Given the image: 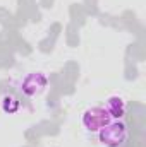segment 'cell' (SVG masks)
I'll return each instance as SVG.
<instances>
[{"label": "cell", "mask_w": 146, "mask_h": 147, "mask_svg": "<svg viewBox=\"0 0 146 147\" xmlns=\"http://www.w3.org/2000/svg\"><path fill=\"white\" fill-rule=\"evenodd\" d=\"M129 137V128L120 120H112L98 132V140L105 147H122Z\"/></svg>", "instance_id": "cell-1"}, {"label": "cell", "mask_w": 146, "mask_h": 147, "mask_svg": "<svg viewBox=\"0 0 146 147\" xmlns=\"http://www.w3.org/2000/svg\"><path fill=\"white\" fill-rule=\"evenodd\" d=\"M81 121H83V127L86 128V132L96 134L112 121V116L105 110V106H93V108H88L83 113Z\"/></svg>", "instance_id": "cell-2"}, {"label": "cell", "mask_w": 146, "mask_h": 147, "mask_svg": "<svg viewBox=\"0 0 146 147\" xmlns=\"http://www.w3.org/2000/svg\"><path fill=\"white\" fill-rule=\"evenodd\" d=\"M48 86V77L43 72H29L24 75L19 82V91L26 98H36L40 96Z\"/></svg>", "instance_id": "cell-3"}, {"label": "cell", "mask_w": 146, "mask_h": 147, "mask_svg": "<svg viewBox=\"0 0 146 147\" xmlns=\"http://www.w3.org/2000/svg\"><path fill=\"white\" fill-rule=\"evenodd\" d=\"M105 110L108 111V115L112 116V120H120V118L126 115L127 105H126L124 98H120V96H110L108 99H107Z\"/></svg>", "instance_id": "cell-4"}, {"label": "cell", "mask_w": 146, "mask_h": 147, "mask_svg": "<svg viewBox=\"0 0 146 147\" xmlns=\"http://www.w3.org/2000/svg\"><path fill=\"white\" fill-rule=\"evenodd\" d=\"M2 110L5 111V113H9V115H14V113H17V110H19V101L14 96L5 94L2 98Z\"/></svg>", "instance_id": "cell-5"}]
</instances>
